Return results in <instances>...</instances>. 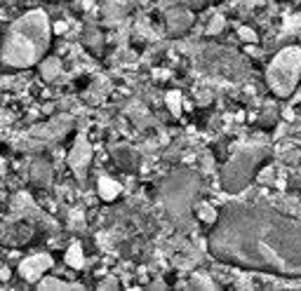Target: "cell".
<instances>
[{
  "mask_svg": "<svg viewBox=\"0 0 301 291\" xmlns=\"http://www.w3.org/2000/svg\"><path fill=\"white\" fill-rule=\"evenodd\" d=\"M209 235V251L238 268L301 275V223L264 204H226Z\"/></svg>",
  "mask_w": 301,
  "mask_h": 291,
  "instance_id": "1",
  "label": "cell"
},
{
  "mask_svg": "<svg viewBox=\"0 0 301 291\" xmlns=\"http://www.w3.org/2000/svg\"><path fill=\"white\" fill-rule=\"evenodd\" d=\"M50 42V21L40 10L26 12L22 19L12 23L3 38L0 59L12 68H29L42 59Z\"/></svg>",
  "mask_w": 301,
  "mask_h": 291,
  "instance_id": "2",
  "label": "cell"
},
{
  "mask_svg": "<svg viewBox=\"0 0 301 291\" xmlns=\"http://www.w3.org/2000/svg\"><path fill=\"white\" fill-rule=\"evenodd\" d=\"M266 157H268V148H264V146H249V148L240 151L238 155H233L226 162L224 172H221L224 188L228 192H240L252 181V176L256 174V167Z\"/></svg>",
  "mask_w": 301,
  "mask_h": 291,
  "instance_id": "3",
  "label": "cell"
},
{
  "mask_svg": "<svg viewBox=\"0 0 301 291\" xmlns=\"http://www.w3.org/2000/svg\"><path fill=\"white\" fill-rule=\"evenodd\" d=\"M196 192H198V176L193 172H186V169H179L172 176H167L160 188L162 202L174 216H184L191 211Z\"/></svg>",
  "mask_w": 301,
  "mask_h": 291,
  "instance_id": "4",
  "label": "cell"
},
{
  "mask_svg": "<svg viewBox=\"0 0 301 291\" xmlns=\"http://www.w3.org/2000/svg\"><path fill=\"white\" fill-rule=\"evenodd\" d=\"M299 78H301V50L299 47L283 50L278 57L273 59V64L268 66V73H266L268 87L278 94V96H290L294 92Z\"/></svg>",
  "mask_w": 301,
  "mask_h": 291,
  "instance_id": "5",
  "label": "cell"
},
{
  "mask_svg": "<svg viewBox=\"0 0 301 291\" xmlns=\"http://www.w3.org/2000/svg\"><path fill=\"white\" fill-rule=\"evenodd\" d=\"M71 125L73 123H71L69 115H59L54 120H50V123L38 125V127L29 129L26 134H22L17 139V148L26 153H38L42 148H47V146L61 141V136H66L71 132Z\"/></svg>",
  "mask_w": 301,
  "mask_h": 291,
  "instance_id": "6",
  "label": "cell"
},
{
  "mask_svg": "<svg viewBox=\"0 0 301 291\" xmlns=\"http://www.w3.org/2000/svg\"><path fill=\"white\" fill-rule=\"evenodd\" d=\"M50 265H52V258L47 256V254H35V256L24 258L19 263V275L26 282H38L50 270Z\"/></svg>",
  "mask_w": 301,
  "mask_h": 291,
  "instance_id": "7",
  "label": "cell"
},
{
  "mask_svg": "<svg viewBox=\"0 0 301 291\" xmlns=\"http://www.w3.org/2000/svg\"><path fill=\"white\" fill-rule=\"evenodd\" d=\"M90 160H92V148H90V143H87L82 136H78V139H75V146L69 153V164L78 179L85 176L87 167H90Z\"/></svg>",
  "mask_w": 301,
  "mask_h": 291,
  "instance_id": "8",
  "label": "cell"
},
{
  "mask_svg": "<svg viewBox=\"0 0 301 291\" xmlns=\"http://www.w3.org/2000/svg\"><path fill=\"white\" fill-rule=\"evenodd\" d=\"M12 209L17 211L19 219H31V221H35V223H50L47 216L35 207L29 195H17V198L12 200Z\"/></svg>",
  "mask_w": 301,
  "mask_h": 291,
  "instance_id": "9",
  "label": "cell"
},
{
  "mask_svg": "<svg viewBox=\"0 0 301 291\" xmlns=\"http://www.w3.org/2000/svg\"><path fill=\"white\" fill-rule=\"evenodd\" d=\"M31 235H33V230H31V226H24V223H14V226H10L3 233V242H7V245H24V242H29Z\"/></svg>",
  "mask_w": 301,
  "mask_h": 291,
  "instance_id": "10",
  "label": "cell"
},
{
  "mask_svg": "<svg viewBox=\"0 0 301 291\" xmlns=\"http://www.w3.org/2000/svg\"><path fill=\"white\" fill-rule=\"evenodd\" d=\"M99 195L104 200H116L118 195H120V186H118L111 176H101V179H99Z\"/></svg>",
  "mask_w": 301,
  "mask_h": 291,
  "instance_id": "11",
  "label": "cell"
},
{
  "mask_svg": "<svg viewBox=\"0 0 301 291\" xmlns=\"http://www.w3.org/2000/svg\"><path fill=\"white\" fill-rule=\"evenodd\" d=\"M31 174H33L35 183H47L50 176H52V167H50L45 160H35L33 167H31Z\"/></svg>",
  "mask_w": 301,
  "mask_h": 291,
  "instance_id": "12",
  "label": "cell"
},
{
  "mask_svg": "<svg viewBox=\"0 0 301 291\" xmlns=\"http://www.w3.org/2000/svg\"><path fill=\"white\" fill-rule=\"evenodd\" d=\"M116 162L120 164L122 169H134L137 164H139V157H137V153L130 151V148H120V151L116 153Z\"/></svg>",
  "mask_w": 301,
  "mask_h": 291,
  "instance_id": "13",
  "label": "cell"
},
{
  "mask_svg": "<svg viewBox=\"0 0 301 291\" xmlns=\"http://www.w3.org/2000/svg\"><path fill=\"white\" fill-rule=\"evenodd\" d=\"M38 289H80V284H71L66 280H59V277H45V280L35 282Z\"/></svg>",
  "mask_w": 301,
  "mask_h": 291,
  "instance_id": "14",
  "label": "cell"
},
{
  "mask_svg": "<svg viewBox=\"0 0 301 291\" xmlns=\"http://www.w3.org/2000/svg\"><path fill=\"white\" fill-rule=\"evenodd\" d=\"M169 23H172V33H181L191 23V14H186V12H172L169 14Z\"/></svg>",
  "mask_w": 301,
  "mask_h": 291,
  "instance_id": "15",
  "label": "cell"
},
{
  "mask_svg": "<svg viewBox=\"0 0 301 291\" xmlns=\"http://www.w3.org/2000/svg\"><path fill=\"white\" fill-rule=\"evenodd\" d=\"M40 76L45 80H54L59 76V59H45L40 64Z\"/></svg>",
  "mask_w": 301,
  "mask_h": 291,
  "instance_id": "16",
  "label": "cell"
},
{
  "mask_svg": "<svg viewBox=\"0 0 301 291\" xmlns=\"http://www.w3.org/2000/svg\"><path fill=\"white\" fill-rule=\"evenodd\" d=\"M66 263H69L71 268H82V251H80V247L78 245H73L69 251H66Z\"/></svg>",
  "mask_w": 301,
  "mask_h": 291,
  "instance_id": "17",
  "label": "cell"
},
{
  "mask_svg": "<svg viewBox=\"0 0 301 291\" xmlns=\"http://www.w3.org/2000/svg\"><path fill=\"white\" fill-rule=\"evenodd\" d=\"M179 101H181L179 92H169V94H167V106H169V108H172V113H174V115H179V113H181V106H179Z\"/></svg>",
  "mask_w": 301,
  "mask_h": 291,
  "instance_id": "18",
  "label": "cell"
},
{
  "mask_svg": "<svg viewBox=\"0 0 301 291\" xmlns=\"http://www.w3.org/2000/svg\"><path fill=\"white\" fill-rule=\"evenodd\" d=\"M200 219H203V221H207V223H214L217 221L214 207H203V209H200Z\"/></svg>",
  "mask_w": 301,
  "mask_h": 291,
  "instance_id": "19",
  "label": "cell"
},
{
  "mask_svg": "<svg viewBox=\"0 0 301 291\" xmlns=\"http://www.w3.org/2000/svg\"><path fill=\"white\" fill-rule=\"evenodd\" d=\"M221 26H224V17H214V19H212V23H209L207 33H209V35L219 33V31H221Z\"/></svg>",
  "mask_w": 301,
  "mask_h": 291,
  "instance_id": "20",
  "label": "cell"
},
{
  "mask_svg": "<svg viewBox=\"0 0 301 291\" xmlns=\"http://www.w3.org/2000/svg\"><path fill=\"white\" fill-rule=\"evenodd\" d=\"M240 38H243V40H249V42H254V40H256V35L252 33L249 29H240Z\"/></svg>",
  "mask_w": 301,
  "mask_h": 291,
  "instance_id": "21",
  "label": "cell"
},
{
  "mask_svg": "<svg viewBox=\"0 0 301 291\" xmlns=\"http://www.w3.org/2000/svg\"><path fill=\"white\" fill-rule=\"evenodd\" d=\"M99 286H101V289H104V286H113V289H116V286H118V282H116V280H104Z\"/></svg>",
  "mask_w": 301,
  "mask_h": 291,
  "instance_id": "22",
  "label": "cell"
},
{
  "mask_svg": "<svg viewBox=\"0 0 301 291\" xmlns=\"http://www.w3.org/2000/svg\"><path fill=\"white\" fill-rule=\"evenodd\" d=\"M54 31H57V33H64V31H66V23H64V21H59L57 26H54Z\"/></svg>",
  "mask_w": 301,
  "mask_h": 291,
  "instance_id": "23",
  "label": "cell"
},
{
  "mask_svg": "<svg viewBox=\"0 0 301 291\" xmlns=\"http://www.w3.org/2000/svg\"><path fill=\"white\" fill-rule=\"evenodd\" d=\"M0 174H3V160H0Z\"/></svg>",
  "mask_w": 301,
  "mask_h": 291,
  "instance_id": "24",
  "label": "cell"
}]
</instances>
